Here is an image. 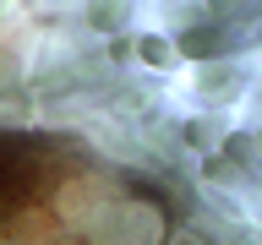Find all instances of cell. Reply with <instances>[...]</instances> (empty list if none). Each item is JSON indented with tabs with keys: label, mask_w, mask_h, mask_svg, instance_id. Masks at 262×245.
<instances>
[{
	"label": "cell",
	"mask_w": 262,
	"mask_h": 245,
	"mask_svg": "<svg viewBox=\"0 0 262 245\" xmlns=\"http://www.w3.org/2000/svg\"><path fill=\"white\" fill-rule=\"evenodd\" d=\"M235 163H241V158H229V153H224V158H208V163H202V175H208V180H235Z\"/></svg>",
	"instance_id": "4"
},
{
	"label": "cell",
	"mask_w": 262,
	"mask_h": 245,
	"mask_svg": "<svg viewBox=\"0 0 262 245\" xmlns=\"http://www.w3.org/2000/svg\"><path fill=\"white\" fill-rule=\"evenodd\" d=\"M175 49L186 55V60H213V55L224 49V33H219V28H186Z\"/></svg>",
	"instance_id": "1"
},
{
	"label": "cell",
	"mask_w": 262,
	"mask_h": 245,
	"mask_svg": "<svg viewBox=\"0 0 262 245\" xmlns=\"http://www.w3.org/2000/svg\"><path fill=\"white\" fill-rule=\"evenodd\" d=\"M137 55H142L147 65H169V60H175V49L164 44V38H142V44H137Z\"/></svg>",
	"instance_id": "3"
},
{
	"label": "cell",
	"mask_w": 262,
	"mask_h": 245,
	"mask_svg": "<svg viewBox=\"0 0 262 245\" xmlns=\"http://www.w3.org/2000/svg\"><path fill=\"white\" fill-rule=\"evenodd\" d=\"M115 22H120V6H115V0H98V6H88V28L115 33Z\"/></svg>",
	"instance_id": "2"
}]
</instances>
